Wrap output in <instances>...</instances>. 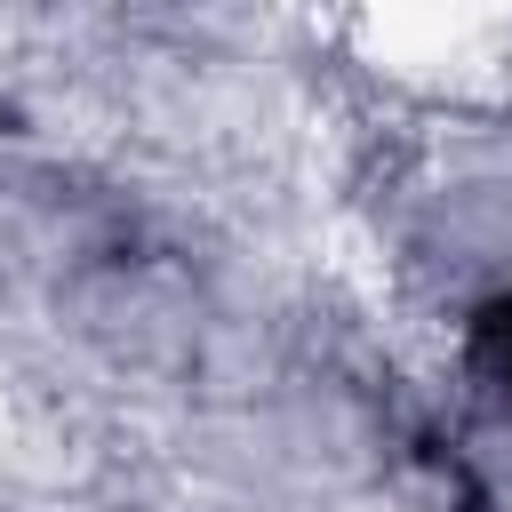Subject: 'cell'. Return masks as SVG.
<instances>
[{
	"mask_svg": "<svg viewBox=\"0 0 512 512\" xmlns=\"http://www.w3.org/2000/svg\"><path fill=\"white\" fill-rule=\"evenodd\" d=\"M464 376L480 384V400L496 416H512V280L472 312V336H464Z\"/></svg>",
	"mask_w": 512,
	"mask_h": 512,
	"instance_id": "6da1fadb",
	"label": "cell"
}]
</instances>
